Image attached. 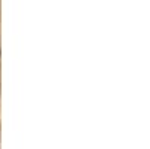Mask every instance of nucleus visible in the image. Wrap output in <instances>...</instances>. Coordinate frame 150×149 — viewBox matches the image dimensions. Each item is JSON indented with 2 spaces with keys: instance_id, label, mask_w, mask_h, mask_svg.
<instances>
[]
</instances>
